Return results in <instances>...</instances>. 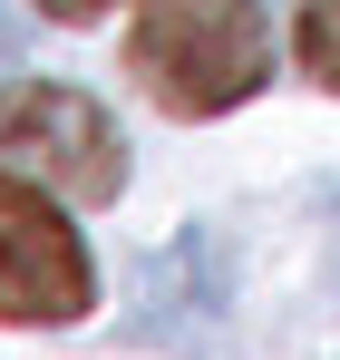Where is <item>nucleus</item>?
Returning a JSON list of instances; mask_svg holds the SVG:
<instances>
[{
	"label": "nucleus",
	"mask_w": 340,
	"mask_h": 360,
	"mask_svg": "<svg viewBox=\"0 0 340 360\" xmlns=\"http://www.w3.org/2000/svg\"><path fill=\"white\" fill-rule=\"evenodd\" d=\"M49 20H98V10H117V0H39Z\"/></svg>",
	"instance_id": "obj_5"
},
{
	"label": "nucleus",
	"mask_w": 340,
	"mask_h": 360,
	"mask_svg": "<svg viewBox=\"0 0 340 360\" xmlns=\"http://www.w3.org/2000/svg\"><path fill=\"white\" fill-rule=\"evenodd\" d=\"M88 311V243L58 224L39 176L0 166V321H78Z\"/></svg>",
	"instance_id": "obj_3"
},
{
	"label": "nucleus",
	"mask_w": 340,
	"mask_h": 360,
	"mask_svg": "<svg viewBox=\"0 0 340 360\" xmlns=\"http://www.w3.org/2000/svg\"><path fill=\"white\" fill-rule=\"evenodd\" d=\"M0 59H10V20H0Z\"/></svg>",
	"instance_id": "obj_6"
},
{
	"label": "nucleus",
	"mask_w": 340,
	"mask_h": 360,
	"mask_svg": "<svg viewBox=\"0 0 340 360\" xmlns=\"http://www.w3.org/2000/svg\"><path fill=\"white\" fill-rule=\"evenodd\" d=\"M126 59L175 117H224L273 78V20L263 0H136Z\"/></svg>",
	"instance_id": "obj_1"
},
{
	"label": "nucleus",
	"mask_w": 340,
	"mask_h": 360,
	"mask_svg": "<svg viewBox=\"0 0 340 360\" xmlns=\"http://www.w3.org/2000/svg\"><path fill=\"white\" fill-rule=\"evenodd\" d=\"M0 166L39 176L68 205H107L126 185V136L98 98H78L58 78H10L0 88Z\"/></svg>",
	"instance_id": "obj_2"
},
{
	"label": "nucleus",
	"mask_w": 340,
	"mask_h": 360,
	"mask_svg": "<svg viewBox=\"0 0 340 360\" xmlns=\"http://www.w3.org/2000/svg\"><path fill=\"white\" fill-rule=\"evenodd\" d=\"M301 68L340 98V0H311L301 10Z\"/></svg>",
	"instance_id": "obj_4"
}]
</instances>
